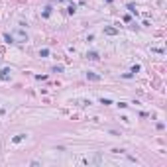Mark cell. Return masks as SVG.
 Listing matches in <instances>:
<instances>
[{
    "label": "cell",
    "instance_id": "obj_1",
    "mask_svg": "<svg viewBox=\"0 0 167 167\" xmlns=\"http://www.w3.org/2000/svg\"><path fill=\"white\" fill-rule=\"evenodd\" d=\"M0 79H2V81H8V79H10V69H2V71H0Z\"/></svg>",
    "mask_w": 167,
    "mask_h": 167
},
{
    "label": "cell",
    "instance_id": "obj_2",
    "mask_svg": "<svg viewBox=\"0 0 167 167\" xmlns=\"http://www.w3.org/2000/svg\"><path fill=\"white\" fill-rule=\"evenodd\" d=\"M87 79H91V81H100V77L96 75V73H91V71L87 73Z\"/></svg>",
    "mask_w": 167,
    "mask_h": 167
},
{
    "label": "cell",
    "instance_id": "obj_3",
    "mask_svg": "<svg viewBox=\"0 0 167 167\" xmlns=\"http://www.w3.org/2000/svg\"><path fill=\"white\" fill-rule=\"evenodd\" d=\"M87 57H89V59H98V53H96V51H89V53H87Z\"/></svg>",
    "mask_w": 167,
    "mask_h": 167
},
{
    "label": "cell",
    "instance_id": "obj_4",
    "mask_svg": "<svg viewBox=\"0 0 167 167\" xmlns=\"http://www.w3.org/2000/svg\"><path fill=\"white\" fill-rule=\"evenodd\" d=\"M61 71H63V65H55L53 67V73H61Z\"/></svg>",
    "mask_w": 167,
    "mask_h": 167
},
{
    "label": "cell",
    "instance_id": "obj_5",
    "mask_svg": "<svg viewBox=\"0 0 167 167\" xmlns=\"http://www.w3.org/2000/svg\"><path fill=\"white\" fill-rule=\"evenodd\" d=\"M24 138H26V134H18V136L14 138V142H20V140H24Z\"/></svg>",
    "mask_w": 167,
    "mask_h": 167
},
{
    "label": "cell",
    "instance_id": "obj_6",
    "mask_svg": "<svg viewBox=\"0 0 167 167\" xmlns=\"http://www.w3.org/2000/svg\"><path fill=\"white\" fill-rule=\"evenodd\" d=\"M106 34H108V36H114V34H116V30H114V28H106Z\"/></svg>",
    "mask_w": 167,
    "mask_h": 167
}]
</instances>
